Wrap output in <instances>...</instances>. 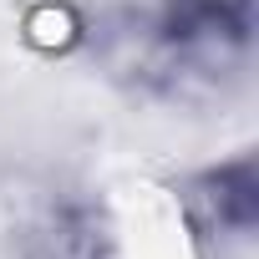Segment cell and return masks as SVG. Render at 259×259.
I'll return each mask as SVG.
<instances>
[{
	"label": "cell",
	"instance_id": "6da1fadb",
	"mask_svg": "<svg viewBox=\"0 0 259 259\" xmlns=\"http://www.w3.org/2000/svg\"><path fill=\"white\" fill-rule=\"evenodd\" d=\"M168 198L198 259H249L259 239V158L249 148L183 168L168 178Z\"/></svg>",
	"mask_w": 259,
	"mask_h": 259
},
{
	"label": "cell",
	"instance_id": "3957f363",
	"mask_svg": "<svg viewBox=\"0 0 259 259\" xmlns=\"http://www.w3.org/2000/svg\"><path fill=\"white\" fill-rule=\"evenodd\" d=\"M188 6H203V11H229V16H254V0H188Z\"/></svg>",
	"mask_w": 259,
	"mask_h": 259
},
{
	"label": "cell",
	"instance_id": "7a4b0ae2",
	"mask_svg": "<svg viewBox=\"0 0 259 259\" xmlns=\"http://www.w3.org/2000/svg\"><path fill=\"white\" fill-rule=\"evenodd\" d=\"M6 239L11 259H112L117 219L97 188L71 178H41L16 193Z\"/></svg>",
	"mask_w": 259,
	"mask_h": 259
}]
</instances>
